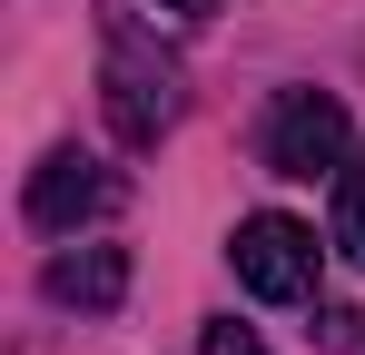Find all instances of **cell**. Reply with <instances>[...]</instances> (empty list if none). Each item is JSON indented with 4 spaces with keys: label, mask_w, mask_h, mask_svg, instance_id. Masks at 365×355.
I'll use <instances>...</instances> for the list:
<instances>
[{
    "label": "cell",
    "mask_w": 365,
    "mask_h": 355,
    "mask_svg": "<svg viewBox=\"0 0 365 355\" xmlns=\"http://www.w3.org/2000/svg\"><path fill=\"white\" fill-rule=\"evenodd\" d=\"M99 89H109V128H119V148H158L168 128H178V109H187V69L128 10H109L99 20Z\"/></svg>",
    "instance_id": "6da1fadb"
},
{
    "label": "cell",
    "mask_w": 365,
    "mask_h": 355,
    "mask_svg": "<svg viewBox=\"0 0 365 355\" xmlns=\"http://www.w3.org/2000/svg\"><path fill=\"white\" fill-rule=\"evenodd\" d=\"M257 158L277 178H316V168H346L356 158V128H346V99L326 89H277V109L257 128Z\"/></svg>",
    "instance_id": "7a4b0ae2"
},
{
    "label": "cell",
    "mask_w": 365,
    "mask_h": 355,
    "mask_svg": "<svg viewBox=\"0 0 365 355\" xmlns=\"http://www.w3.org/2000/svg\"><path fill=\"white\" fill-rule=\"evenodd\" d=\"M227 257H237V287H247V296H267V306H297V296H316V237H306L297 217H277V207L237 217Z\"/></svg>",
    "instance_id": "3957f363"
},
{
    "label": "cell",
    "mask_w": 365,
    "mask_h": 355,
    "mask_svg": "<svg viewBox=\"0 0 365 355\" xmlns=\"http://www.w3.org/2000/svg\"><path fill=\"white\" fill-rule=\"evenodd\" d=\"M109 197H119V178L99 168V158H79V148H50V158L30 168V227H50V237H60V227H89Z\"/></svg>",
    "instance_id": "277c9868"
},
{
    "label": "cell",
    "mask_w": 365,
    "mask_h": 355,
    "mask_svg": "<svg viewBox=\"0 0 365 355\" xmlns=\"http://www.w3.org/2000/svg\"><path fill=\"white\" fill-rule=\"evenodd\" d=\"M40 287L60 296V306H89V316H109L128 296V247H69V257H50V277Z\"/></svg>",
    "instance_id": "5b68a950"
},
{
    "label": "cell",
    "mask_w": 365,
    "mask_h": 355,
    "mask_svg": "<svg viewBox=\"0 0 365 355\" xmlns=\"http://www.w3.org/2000/svg\"><path fill=\"white\" fill-rule=\"evenodd\" d=\"M336 257H346V267H365V148L336 168Z\"/></svg>",
    "instance_id": "8992f818"
},
{
    "label": "cell",
    "mask_w": 365,
    "mask_h": 355,
    "mask_svg": "<svg viewBox=\"0 0 365 355\" xmlns=\"http://www.w3.org/2000/svg\"><path fill=\"white\" fill-rule=\"evenodd\" d=\"M197 355H267V346H257L247 326H207V336H197Z\"/></svg>",
    "instance_id": "52a82bcc"
},
{
    "label": "cell",
    "mask_w": 365,
    "mask_h": 355,
    "mask_svg": "<svg viewBox=\"0 0 365 355\" xmlns=\"http://www.w3.org/2000/svg\"><path fill=\"white\" fill-rule=\"evenodd\" d=\"M158 10H178V20H207V10H217V0H158Z\"/></svg>",
    "instance_id": "ba28073f"
}]
</instances>
